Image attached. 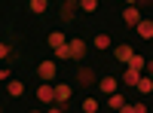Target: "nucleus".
<instances>
[{
	"mask_svg": "<svg viewBox=\"0 0 153 113\" xmlns=\"http://www.w3.org/2000/svg\"><path fill=\"white\" fill-rule=\"evenodd\" d=\"M55 73H58V67H55V61H52V58L40 61V67H37V77H40L43 83H52V80H55Z\"/></svg>",
	"mask_w": 153,
	"mask_h": 113,
	"instance_id": "nucleus-1",
	"label": "nucleus"
},
{
	"mask_svg": "<svg viewBox=\"0 0 153 113\" xmlns=\"http://www.w3.org/2000/svg\"><path fill=\"white\" fill-rule=\"evenodd\" d=\"M37 98H40L46 107L52 104V101H58V98H55V86H52V83H40V89H37Z\"/></svg>",
	"mask_w": 153,
	"mask_h": 113,
	"instance_id": "nucleus-2",
	"label": "nucleus"
},
{
	"mask_svg": "<svg viewBox=\"0 0 153 113\" xmlns=\"http://www.w3.org/2000/svg\"><path fill=\"white\" fill-rule=\"evenodd\" d=\"M68 46H71V58L74 61H83V55H86V40H68Z\"/></svg>",
	"mask_w": 153,
	"mask_h": 113,
	"instance_id": "nucleus-3",
	"label": "nucleus"
},
{
	"mask_svg": "<svg viewBox=\"0 0 153 113\" xmlns=\"http://www.w3.org/2000/svg\"><path fill=\"white\" fill-rule=\"evenodd\" d=\"M138 80H141V70H135V67H126L123 73H120V83H126V86H138Z\"/></svg>",
	"mask_w": 153,
	"mask_h": 113,
	"instance_id": "nucleus-4",
	"label": "nucleus"
},
{
	"mask_svg": "<svg viewBox=\"0 0 153 113\" xmlns=\"http://www.w3.org/2000/svg\"><path fill=\"white\" fill-rule=\"evenodd\" d=\"M113 55H117V61L129 64V61H132V55H135V49H132L129 43H123V46H117V49H113Z\"/></svg>",
	"mask_w": 153,
	"mask_h": 113,
	"instance_id": "nucleus-5",
	"label": "nucleus"
},
{
	"mask_svg": "<svg viewBox=\"0 0 153 113\" xmlns=\"http://www.w3.org/2000/svg\"><path fill=\"white\" fill-rule=\"evenodd\" d=\"M123 21L129 24V28H135V24L141 21V12H138V6H126V9H123Z\"/></svg>",
	"mask_w": 153,
	"mask_h": 113,
	"instance_id": "nucleus-6",
	"label": "nucleus"
},
{
	"mask_svg": "<svg viewBox=\"0 0 153 113\" xmlns=\"http://www.w3.org/2000/svg\"><path fill=\"white\" fill-rule=\"evenodd\" d=\"M117 83H120L117 77H101L98 80V89L104 92V95H113V92H117Z\"/></svg>",
	"mask_w": 153,
	"mask_h": 113,
	"instance_id": "nucleus-7",
	"label": "nucleus"
},
{
	"mask_svg": "<svg viewBox=\"0 0 153 113\" xmlns=\"http://www.w3.org/2000/svg\"><path fill=\"white\" fill-rule=\"evenodd\" d=\"M135 31H138V37H141V40H153V21H138L135 24Z\"/></svg>",
	"mask_w": 153,
	"mask_h": 113,
	"instance_id": "nucleus-8",
	"label": "nucleus"
},
{
	"mask_svg": "<svg viewBox=\"0 0 153 113\" xmlns=\"http://www.w3.org/2000/svg\"><path fill=\"white\" fill-rule=\"evenodd\" d=\"M71 95H74V89H71L68 83H58V86H55V98H58L61 104H68V101H71Z\"/></svg>",
	"mask_w": 153,
	"mask_h": 113,
	"instance_id": "nucleus-9",
	"label": "nucleus"
},
{
	"mask_svg": "<svg viewBox=\"0 0 153 113\" xmlns=\"http://www.w3.org/2000/svg\"><path fill=\"white\" fill-rule=\"evenodd\" d=\"M6 92H9L12 98H22V95H25V83H19V80H9V83H6Z\"/></svg>",
	"mask_w": 153,
	"mask_h": 113,
	"instance_id": "nucleus-10",
	"label": "nucleus"
},
{
	"mask_svg": "<svg viewBox=\"0 0 153 113\" xmlns=\"http://www.w3.org/2000/svg\"><path fill=\"white\" fill-rule=\"evenodd\" d=\"M46 43H49V46H52V49H58V46H65L68 40H65V34H61V31H52V34H49V37H46Z\"/></svg>",
	"mask_w": 153,
	"mask_h": 113,
	"instance_id": "nucleus-11",
	"label": "nucleus"
},
{
	"mask_svg": "<svg viewBox=\"0 0 153 113\" xmlns=\"http://www.w3.org/2000/svg\"><path fill=\"white\" fill-rule=\"evenodd\" d=\"M123 104H126V98H123L120 92H113V95H107V107H110V110H123Z\"/></svg>",
	"mask_w": 153,
	"mask_h": 113,
	"instance_id": "nucleus-12",
	"label": "nucleus"
},
{
	"mask_svg": "<svg viewBox=\"0 0 153 113\" xmlns=\"http://www.w3.org/2000/svg\"><path fill=\"white\" fill-rule=\"evenodd\" d=\"M135 89L141 92V95H150V92H153V77H141V80H138V86H135Z\"/></svg>",
	"mask_w": 153,
	"mask_h": 113,
	"instance_id": "nucleus-13",
	"label": "nucleus"
},
{
	"mask_svg": "<svg viewBox=\"0 0 153 113\" xmlns=\"http://www.w3.org/2000/svg\"><path fill=\"white\" fill-rule=\"evenodd\" d=\"M28 6H31V12H34V16H43V12L49 9V0H31Z\"/></svg>",
	"mask_w": 153,
	"mask_h": 113,
	"instance_id": "nucleus-14",
	"label": "nucleus"
},
{
	"mask_svg": "<svg viewBox=\"0 0 153 113\" xmlns=\"http://www.w3.org/2000/svg\"><path fill=\"white\" fill-rule=\"evenodd\" d=\"M129 67H135V70H141V73H144V70H147V58L135 52V55H132V61H129Z\"/></svg>",
	"mask_w": 153,
	"mask_h": 113,
	"instance_id": "nucleus-15",
	"label": "nucleus"
},
{
	"mask_svg": "<svg viewBox=\"0 0 153 113\" xmlns=\"http://www.w3.org/2000/svg\"><path fill=\"white\" fill-rule=\"evenodd\" d=\"M92 46H95V49H110V37H107V34H95Z\"/></svg>",
	"mask_w": 153,
	"mask_h": 113,
	"instance_id": "nucleus-16",
	"label": "nucleus"
},
{
	"mask_svg": "<svg viewBox=\"0 0 153 113\" xmlns=\"http://www.w3.org/2000/svg\"><path fill=\"white\" fill-rule=\"evenodd\" d=\"M55 58H58V61H71V46H68V43L58 46V49H55Z\"/></svg>",
	"mask_w": 153,
	"mask_h": 113,
	"instance_id": "nucleus-17",
	"label": "nucleus"
},
{
	"mask_svg": "<svg viewBox=\"0 0 153 113\" xmlns=\"http://www.w3.org/2000/svg\"><path fill=\"white\" fill-rule=\"evenodd\" d=\"M76 3H80L83 12H95V9H98V0H76Z\"/></svg>",
	"mask_w": 153,
	"mask_h": 113,
	"instance_id": "nucleus-18",
	"label": "nucleus"
},
{
	"mask_svg": "<svg viewBox=\"0 0 153 113\" xmlns=\"http://www.w3.org/2000/svg\"><path fill=\"white\" fill-rule=\"evenodd\" d=\"M83 113H98V101L95 98H86L83 101Z\"/></svg>",
	"mask_w": 153,
	"mask_h": 113,
	"instance_id": "nucleus-19",
	"label": "nucleus"
},
{
	"mask_svg": "<svg viewBox=\"0 0 153 113\" xmlns=\"http://www.w3.org/2000/svg\"><path fill=\"white\" fill-rule=\"evenodd\" d=\"M147 110V104H141V101H138V104H132V113H144Z\"/></svg>",
	"mask_w": 153,
	"mask_h": 113,
	"instance_id": "nucleus-20",
	"label": "nucleus"
},
{
	"mask_svg": "<svg viewBox=\"0 0 153 113\" xmlns=\"http://www.w3.org/2000/svg\"><path fill=\"white\" fill-rule=\"evenodd\" d=\"M147 70H150V73H153V58H150V61H147Z\"/></svg>",
	"mask_w": 153,
	"mask_h": 113,
	"instance_id": "nucleus-21",
	"label": "nucleus"
},
{
	"mask_svg": "<svg viewBox=\"0 0 153 113\" xmlns=\"http://www.w3.org/2000/svg\"><path fill=\"white\" fill-rule=\"evenodd\" d=\"M126 3H129V6H135V3H138V0H126Z\"/></svg>",
	"mask_w": 153,
	"mask_h": 113,
	"instance_id": "nucleus-22",
	"label": "nucleus"
}]
</instances>
